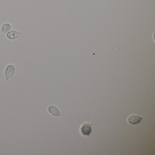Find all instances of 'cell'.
I'll return each instance as SVG.
<instances>
[{
	"label": "cell",
	"mask_w": 155,
	"mask_h": 155,
	"mask_svg": "<svg viewBox=\"0 0 155 155\" xmlns=\"http://www.w3.org/2000/svg\"><path fill=\"white\" fill-rule=\"evenodd\" d=\"M48 110L49 113L54 117H59V116H61V112L59 109L55 105H50L48 107Z\"/></svg>",
	"instance_id": "5b68a950"
},
{
	"label": "cell",
	"mask_w": 155,
	"mask_h": 155,
	"mask_svg": "<svg viewBox=\"0 0 155 155\" xmlns=\"http://www.w3.org/2000/svg\"><path fill=\"white\" fill-rule=\"evenodd\" d=\"M142 120V117L140 116L133 114L129 116L128 118V123L131 125H135L140 123Z\"/></svg>",
	"instance_id": "3957f363"
},
{
	"label": "cell",
	"mask_w": 155,
	"mask_h": 155,
	"mask_svg": "<svg viewBox=\"0 0 155 155\" xmlns=\"http://www.w3.org/2000/svg\"><path fill=\"white\" fill-rule=\"evenodd\" d=\"M21 35V32L16 30H10L6 34V36L9 40H14L18 39Z\"/></svg>",
	"instance_id": "277c9868"
},
{
	"label": "cell",
	"mask_w": 155,
	"mask_h": 155,
	"mask_svg": "<svg viewBox=\"0 0 155 155\" xmlns=\"http://www.w3.org/2000/svg\"><path fill=\"white\" fill-rule=\"evenodd\" d=\"M16 72V68L14 64H8L5 69L4 77L7 81L13 78Z\"/></svg>",
	"instance_id": "6da1fadb"
},
{
	"label": "cell",
	"mask_w": 155,
	"mask_h": 155,
	"mask_svg": "<svg viewBox=\"0 0 155 155\" xmlns=\"http://www.w3.org/2000/svg\"><path fill=\"white\" fill-rule=\"evenodd\" d=\"M81 133L84 136H89L92 132V124L88 123H84L80 128Z\"/></svg>",
	"instance_id": "7a4b0ae2"
},
{
	"label": "cell",
	"mask_w": 155,
	"mask_h": 155,
	"mask_svg": "<svg viewBox=\"0 0 155 155\" xmlns=\"http://www.w3.org/2000/svg\"><path fill=\"white\" fill-rule=\"evenodd\" d=\"M11 28H12L11 25L9 23H5L3 24L1 28V33L2 35H6L8 32L11 30Z\"/></svg>",
	"instance_id": "8992f818"
}]
</instances>
